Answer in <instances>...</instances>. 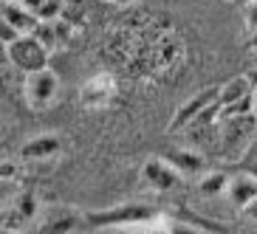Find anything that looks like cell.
I'll return each instance as SVG.
<instances>
[{"instance_id":"6da1fadb","label":"cell","mask_w":257,"mask_h":234,"mask_svg":"<svg viewBox=\"0 0 257 234\" xmlns=\"http://www.w3.org/2000/svg\"><path fill=\"white\" fill-rule=\"evenodd\" d=\"M159 211L142 200H127V203L110 206L105 211H88V226L107 228V226H136V223H153Z\"/></svg>"},{"instance_id":"7a4b0ae2","label":"cell","mask_w":257,"mask_h":234,"mask_svg":"<svg viewBox=\"0 0 257 234\" xmlns=\"http://www.w3.org/2000/svg\"><path fill=\"white\" fill-rule=\"evenodd\" d=\"M48 54H51V51H48V48L43 46L34 34H20L15 43H9V46H6L9 62H12L17 71H23V74L48 68Z\"/></svg>"},{"instance_id":"3957f363","label":"cell","mask_w":257,"mask_h":234,"mask_svg":"<svg viewBox=\"0 0 257 234\" xmlns=\"http://www.w3.org/2000/svg\"><path fill=\"white\" fill-rule=\"evenodd\" d=\"M57 93H60V76L54 74L51 68H40V71L26 74L23 96H26L31 110H46L54 99H57Z\"/></svg>"},{"instance_id":"277c9868","label":"cell","mask_w":257,"mask_h":234,"mask_svg":"<svg viewBox=\"0 0 257 234\" xmlns=\"http://www.w3.org/2000/svg\"><path fill=\"white\" fill-rule=\"evenodd\" d=\"M218 93L220 88H204L201 93H195L192 99H187L178 110H175L173 121H170V130H181L192 121H198L201 116H206L209 110H218Z\"/></svg>"},{"instance_id":"5b68a950","label":"cell","mask_w":257,"mask_h":234,"mask_svg":"<svg viewBox=\"0 0 257 234\" xmlns=\"http://www.w3.org/2000/svg\"><path fill=\"white\" fill-rule=\"evenodd\" d=\"M40 220V200L34 192H20L6 203L3 209V228L6 231H15V228H23L26 223H37Z\"/></svg>"},{"instance_id":"8992f818","label":"cell","mask_w":257,"mask_h":234,"mask_svg":"<svg viewBox=\"0 0 257 234\" xmlns=\"http://www.w3.org/2000/svg\"><path fill=\"white\" fill-rule=\"evenodd\" d=\"M116 96V79L110 74H96L79 88V105L85 110H102L113 102Z\"/></svg>"},{"instance_id":"52a82bcc","label":"cell","mask_w":257,"mask_h":234,"mask_svg":"<svg viewBox=\"0 0 257 234\" xmlns=\"http://www.w3.org/2000/svg\"><path fill=\"white\" fill-rule=\"evenodd\" d=\"M142 178L156 192H173L181 183L184 172L170 158H150V161H144V166H142Z\"/></svg>"},{"instance_id":"ba28073f","label":"cell","mask_w":257,"mask_h":234,"mask_svg":"<svg viewBox=\"0 0 257 234\" xmlns=\"http://www.w3.org/2000/svg\"><path fill=\"white\" fill-rule=\"evenodd\" d=\"M82 226H88V214H79L74 209H62V206H54V209L43 211L37 220V228L46 234H68Z\"/></svg>"},{"instance_id":"9c48e42d","label":"cell","mask_w":257,"mask_h":234,"mask_svg":"<svg viewBox=\"0 0 257 234\" xmlns=\"http://www.w3.org/2000/svg\"><path fill=\"white\" fill-rule=\"evenodd\" d=\"M65 147L60 136L54 133H43V136H34L20 147V158L23 161H48V158H57Z\"/></svg>"},{"instance_id":"30bf717a","label":"cell","mask_w":257,"mask_h":234,"mask_svg":"<svg viewBox=\"0 0 257 234\" xmlns=\"http://www.w3.org/2000/svg\"><path fill=\"white\" fill-rule=\"evenodd\" d=\"M3 23L15 26L20 34H31V31L37 29L40 17L31 9H26L20 0H3Z\"/></svg>"},{"instance_id":"8fae6325","label":"cell","mask_w":257,"mask_h":234,"mask_svg":"<svg viewBox=\"0 0 257 234\" xmlns=\"http://www.w3.org/2000/svg\"><path fill=\"white\" fill-rule=\"evenodd\" d=\"M226 197L232 200L234 209H243V206H249L251 200L257 197V175H251V172H240V175H234L232 183H229Z\"/></svg>"},{"instance_id":"7c38bea8","label":"cell","mask_w":257,"mask_h":234,"mask_svg":"<svg viewBox=\"0 0 257 234\" xmlns=\"http://www.w3.org/2000/svg\"><path fill=\"white\" fill-rule=\"evenodd\" d=\"M167 158L173 161L178 169H181L184 175H201L206 169V161H204V155L198 150H189V147H175Z\"/></svg>"},{"instance_id":"4fadbf2b","label":"cell","mask_w":257,"mask_h":234,"mask_svg":"<svg viewBox=\"0 0 257 234\" xmlns=\"http://www.w3.org/2000/svg\"><path fill=\"white\" fill-rule=\"evenodd\" d=\"M254 91V85L249 82V76H232L229 82L220 85V93H218V107L223 105H232V102H237V99H246L249 93Z\"/></svg>"},{"instance_id":"5bb4252c","label":"cell","mask_w":257,"mask_h":234,"mask_svg":"<svg viewBox=\"0 0 257 234\" xmlns=\"http://www.w3.org/2000/svg\"><path fill=\"white\" fill-rule=\"evenodd\" d=\"M229 183H232V178L226 172H201L198 175V195H204V197L226 195Z\"/></svg>"},{"instance_id":"9a60e30c","label":"cell","mask_w":257,"mask_h":234,"mask_svg":"<svg viewBox=\"0 0 257 234\" xmlns=\"http://www.w3.org/2000/svg\"><path fill=\"white\" fill-rule=\"evenodd\" d=\"M243 26H246L249 34H254V31H257V0H251V3L243 6Z\"/></svg>"},{"instance_id":"2e32d148","label":"cell","mask_w":257,"mask_h":234,"mask_svg":"<svg viewBox=\"0 0 257 234\" xmlns=\"http://www.w3.org/2000/svg\"><path fill=\"white\" fill-rule=\"evenodd\" d=\"M240 214H243L246 220H249V223H254V226H257V197L251 200L249 206H243V209H240Z\"/></svg>"},{"instance_id":"e0dca14e","label":"cell","mask_w":257,"mask_h":234,"mask_svg":"<svg viewBox=\"0 0 257 234\" xmlns=\"http://www.w3.org/2000/svg\"><path fill=\"white\" fill-rule=\"evenodd\" d=\"M251 116L257 119V88L251 91Z\"/></svg>"},{"instance_id":"ac0fdd59","label":"cell","mask_w":257,"mask_h":234,"mask_svg":"<svg viewBox=\"0 0 257 234\" xmlns=\"http://www.w3.org/2000/svg\"><path fill=\"white\" fill-rule=\"evenodd\" d=\"M246 172H251V175H257V155L249 161V166H246Z\"/></svg>"},{"instance_id":"d6986e66","label":"cell","mask_w":257,"mask_h":234,"mask_svg":"<svg viewBox=\"0 0 257 234\" xmlns=\"http://www.w3.org/2000/svg\"><path fill=\"white\" fill-rule=\"evenodd\" d=\"M246 76H249V82H251V85H254V88H257V65H254V68H251V71H249V74H246Z\"/></svg>"},{"instance_id":"ffe728a7","label":"cell","mask_w":257,"mask_h":234,"mask_svg":"<svg viewBox=\"0 0 257 234\" xmlns=\"http://www.w3.org/2000/svg\"><path fill=\"white\" fill-rule=\"evenodd\" d=\"M249 48H251V51H257V31L251 34V43H249Z\"/></svg>"},{"instance_id":"44dd1931","label":"cell","mask_w":257,"mask_h":234,"mask_svg":"<svg viewBox=\"0 0 257 234\" xmlns=\"http://www.w3.org/2000/svg\"><path fill=\"white\" fill-rule=\"evenodd\" d=\"M232 3H234V6H240V9H243L246 3H251V0H232Z\"/></svg>"},{"instance_id":"7402d4cb","label":"cell","mask_w":257,"mask_h":234,"mask_svg":"<svg viewBox=\"0 0 257 234\" xmlns=\"http://www.w3.org/2000/svg\"><path fill=\"white\" fill-rule=\"evenodd\" d=\"M110 3H119V6H127V3H133V0H110Z\"/></svg>"}]
</instances>
